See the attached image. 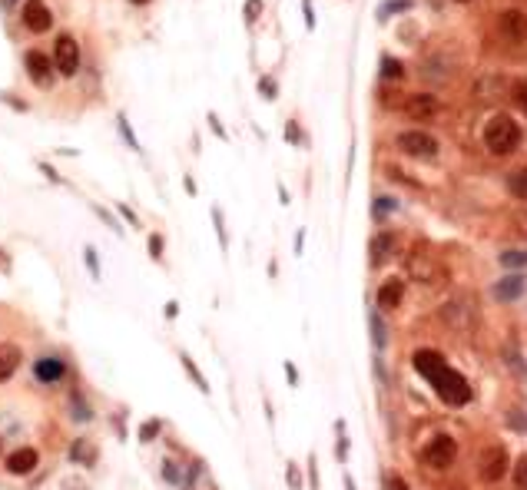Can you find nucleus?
I'll return each mask as SVG.
<instances>
[{
    "instance_id": "f257e3e1",
    "label": "nucleus",
    "mask_w": 527,
    "mask_h": 490,
    "mask_svg": "<svg viewBox=\"0 0 527 490\" xmlns=\"http://www.w3.org/2000/svg\"><path fill=\"white\" fill-rule=\"evenodd\" d=\"M415 371L422 374L428 385L435 387V394L441 398L444 404H451V408H461V404L471 401V387H467L465 374H458L444 361V358L431 351V348H422V351H415Z\"/></svg>"
},
{
    "instance_id": "f03ea898",
    "label": "nucleus",
    "mask_w": 527,
    "mask_h": 490,
    "mask_svg": "<svg viewBox=\"0 0 527 490\" xmlns=\"http://www.w3.org/2000/svg\"><path fill=\"white\" fill-rule=\"evenodd\" d=\"M484 146L491 149L494 156H511L514 149L521 146V126L511 116L497 113L491 116V123L484 126Z\"/></svg>"
},
{
    "instance_id": "7ed1b4c3",
    "label": "nucleus",
    "mask_w": 527,
    "mask_h": 490,
    "mask_svg": "<svg viewBox=\"0 0 527 490\" xmlns=\"http://www.w3.org/2000/svg\"><path fill=\"white\" fill-rule=\"evenodd\" d=\"M508 471H511V454H508V447L504 444L484 447L481 457H478V474H481L484 484H497V480H504Z\"/></svg>"
},
{
    "instance_id": "20e7f679",
    "label": "nucleus",
    "mask_w": 527,
    "mask_h": 490,
    "mask_svg": "<svg viewBox=\"0 0 527 490\" xmlns=\"http://www.w3.org/2000/svg\"><path fill=\"white\" fill-rule=\"evenodd\" d=\"M395 146L401 149L405 156H415V159H435L438 156V139L431 133H424V130H405V133H398Z\"/></svg>"
},
{
    "instance_id": "39448f33",
    "label": "nucleus",
    "mask_w": 527,
    "mask_h": 490,
    "mask_svg": "<svg viewBox=\"0 0 527 490\" xmlns=\"http://www.w3.org/2000/svg\"><path fill=\"white\" fill-rule=\"evenodd\" d=\"M424 464L428 467H435V471H448L454 464V457H458V441H454L451 434H435L431 441H428V447H424Z\"/></svg>"
},
{
    "instance_id": "423d86ee",
    "label": "nucleus",
    "mask_w": 527,
    "mask_h": 490,
    "mask_svg": "<svg viewBox=\"0 0 527 490\" xmlns=\"http://www.w3.org/2000/svg\"><path fill=\"white\" fill-rule=\"evenodd\" d=\"M53 70L63 76H74L80 70V44H76L70 33L57 37V46H53Z\"/></svg>"
},
{
    "instance_id": "0eeeda50",
    "label": "nucleus",
    "mask_w": 527,
    "mask_h": 490,
    "mask_svg": "<svg viewBox=\"0 0 527 490\" xmlns=\"http://www.w3.org/2000/svg\"><path fill=\"white\" fill-rule=\"evenodd\" d=\"M24 67H27V73H31V80L37 83V87H50L53 83V60L46 57V53H40V50H31L27 57H24Z\"/></svg>"
},
{
    "instance_id": "6e6552de",
    "label": "nucleus",
    "mask_w": 527,
    "mask_h": 490,
    "mask_svg": "<svg viewBox=\"0 0 527 490\" xmlns=\"http://www.w3.org/2000/svg\"><path fill=\"white\" fill-rule=\"evenodd\" d=\"M20 17H24V27L33 30V33H44V30L53 27L50 7H46L44 0H27V3H24V10H20Z\"/></svg>"
},
{
    "instance_id": "1a4fd4ad",
    "label": "nucleus",
    "mask_w": 527,
    "mask_h": 490,
    "mask_svg": "<svg viewBox=\"0 0 527 490\" xmlns=\"http://www.w3.org/2000/svg\"><path fill=\"white\" fill-rule=\"evenodd\" d=\"M497 27H501V33H504L511 44H524L527 40V14L524 10H517V7L504 10L501 20H497Z\"/></svg>"
},
{
    "instance_id": "9d476101",
    "label": "nucleus",
    "mask_w": 527,
    "mask_h": 490,
    "mask_svg": "<svg viewBox=\"0 0 527 490\" xmlns=\"http://www.w3.org/2000/svg\"><path fill=\"white\" fill-rule=\"evenodd\" d=\"M441 318L448 322L451 328H458V331H467V328L474 325V308H467V298H454V301H448L444 308H441Z\"/></svg>"
},
{
    "instance_id": "9b49d317",
    "label": "nucleus",
    "mask_w": 527,
    "mask_h": 490,
    "mask_svg": "<svg viewBox=\"0 0 527 490\" xmlns=\"http://www.w3.org/2000/svg\"><path fill=\"white\" fill-rule=\"evenodd\" d=\"M405 113L411 119H418V123H428V119L438 116V100L431 93H411L405 100Z\"/></svg>"
},
{
    "instance_id": "f8f14e48",
    "label": "nucleus",
    "mask_w": 527,
    "mask_h": 490,
    "mask_svg": "<svg viewBox=\"0 0 527 490\" xmlns=\"http://www.w3.org/2000/svg\"><path fill=\"white\" fill-rule=\"evenodd\" d=\"M33 374H37V381H44V385H57L67 378V361L57 355H46V358H37V365H33Z\"/></svg>"
},
{
    "instance_id": "ddd939ff",
    "label": "nucleus",
    "mask_w": 527,
    "mask_h": 490,
    "mask_svg": "<svg viewBox=\"0 0 527 490\" xmlns=\"http://www.w3.org/2000/svg\"><path fill=\"white\" fill-rule=\"evenodd\" d=\"M37 464H40V454L33 450V447H17L14 454L7 457V474L14 477H27L37 471Z\"/></svg>"
},
{
    "instance_id": "4468645a",
    "label": "nucleus",
    "mask_w": 527,
    "mask_h": 490,
    "mask_svg": "<svg viewBox=\"0 0 527 490\" xmlns=\"http://www.w3.org/2000/svg\"><path fill=\"white\" fill-rule=\"evenodd\" d=\"M395 245H398L395 232H378V236L372 238V245H368V262H372V268L385 265V262L395 255Z\"/></svg>"
},
{
    "instance_id": "2eb2a0df",
    "label": "nucleus",
    "mask_w": 527,
    "mask_h": 490,
    "mask_svg": "<svg viewBox=\"0 0 527 490\" xmlns=\"http://www.w3.org/2000/svg\"><path fill=\"white\" fill-rule=\"evenodd\" d=\"M401 298H405V282L401 279H388V282H381L378 288V312H395L398 305H401Z\"/></svg>"
},
{
    "instance_id": "dca6fc26",
    "label": "nucleus",
    "mask_w": 527,
    "mask_h": 490,
    "mask_svg": "<svg viewBox=\"0 0 527 490\" xmlns=\"http://www.w3.org/2000/svg\"><path fill=\"white\" fill-rule=\"evenodd\" d=\"M524 292H527L524 275H504V279L494 282V288H491V295H494L497 301H514V298H521Z\"/></svg>"
},
{
    "instance_id": "f3484780",
    "label": "nucleus",
    "mask_w": 527,
    "mask_h": 490,
    "mask_svg": "<svg viewBox=\"0 0 527 490\" xmlns=\"http://www.w3.org/2000/svg\"><path fill=\"white\" fill-rule=\"evenodd\" d=\"M20 361H24V355H20V348H17V344L0 342V385L14 378V371L20 368Z\"/></svg>"
},
{
    "instance_id": "a211bd4d",
    "label": "nucleus",
    "mask_w": 527,
    "mask_h": 490,
    "mask_svg": "<svg viewBox=\"0 0 527 490\" xmlns=\"http://www.w3.org/2000/svg\"><path fill=\"white\" fill-rule=\"evenodd\" d=\"M96 457H100V450H96V444L87 441V437H76L74 444H70V461L80 464V467H93Z\"/></svg>"
},
{
    "instance_id": "6ab92c4d",
    "label": "nucleus",
    "mask_w": 527,
    "mask_h": 490,
    "mask_svg": "<svg viewBox=\"0 0 527 490\" xmlns=\"http://www.w3.org/2000/svg\"><path fill=\"white\" fill-rule=\"evenodd\" d=\"M408 268H411V275H415L418 282H435L438 279V265L431 255H411V259H408Z\"/></svg>"
},
{
    "instance_id": "aec40b11",
    "label": "nucleus",
    "mask_w": 527,
    "mask_h": 490,
    "mask_svg": "<svg viewBox=\"0 0 527 490\" xmlns=\"http://www.w3.org/2000/svg\"><path fill=\"white\" fill-rule=\"evenodd\" d=\"M368 325H372V342H375V348L381 351V348L388 344V328H385V322H381L378 308H372V312H368Z\"/></svg>"
},
{
    "instance_id": "412c9836",
    "label": "nucleus",
    "mask_w": 527,
    "mask_h": 490,
    "mask_svg": "<svg viewBox=\"0 0 527 490\" xmlns=\"http://www.w3.org/2000/svg\"><path fill=\"white\" fill-rule=\"evenodd\" d=\"M504 361H508V368H511V371L517 374V381H524V385H527V365H524V355H521L517 348H508V351H504Z\"/></svg>"
},
{
    "instance_id": "4be33fe9",
    "label": "nucleus",
    "mask_w": 527,
    "mask_h": 490,
    "mask_svg": "<svg viewBox=\"0 0 527 490\" xmlns=\"http://www.w3.org/2000/svg\"><path fill=\"white\" fill-rule=\"evenodd\" d=\"M508 189H511V193L517 195V199H524V202H527V166L508 176Z\"/></svg>"
},
{
    "instance_id": "5701e85b",
    "label": "nucleus",
    "mask_w": 527,
    "mask_h": 490,
    "mask_svg": "<svg viewBox=\"0 0 527 490\" xmlns=\"http://www.w3.org/2000/svg\"><path fill=\"white\" fill-rule=\"evenodd\" d=\"M163 477L173 484V487H182L186 490V480H182V467L176 461H163Z\"/></svg>"
},
{
    "instance_id": "b1692460",
    "label": "nucleus",
    "mask_w": 527,
    "mask_h": 490,
    "mask_svg": "<svg viewBox=\"0 0 527 490\" xmlns=\"http://www.w3.org/2000/svg\"><path fill=\"white\" fill-rule=\"evenodd\" d=\"M180 358H182V368H186V374L193 378V385H196L199 391L206 394V391H209V385H206V378H202V374H199V368L193 365V358H189V355H180Z\"/></svg>"
},
{
    "instance_id": "393cba45",
    "label": "nucleus",
    "mask_w": 527,
    "mask_h": 490,
    "mask_svg": "<svg viewBox=\"0 0 527 490\" xmlns=\"http://www.w3.org/2000/svg\"><path fill=\"white\" fill-rule=\"evenodd\" d=\"M381 76H385V80H401V76H405V67L395 57H381Z\"/></svg>"
},
{
    "instance_id": "a878e982",
    "label": "nucleus",
    "mask_w": 527,
    "mask_h": 490,
    "mask_svg": "<svg viewBox=\"0 0 527 490\" xmlns=\"http://www.w3.org/2000/svg\"><path fill=\"white\" fill-rule=\"evenodd\" d=\"M511 474H514V487L527 490V454H521V457H517V464L511 467Z\"/></svg>"
},
{
    "instance_id": "bb28decb",
    "label": "nucleus",
    "mask_w": 527,
    "mask_h": 490,
    "mask_svg": "<svg viewBox=\"0 0 527 490\" xmlns=\"http://www.w3.org/2000/svg\"><path fill=\"white\" fill-rule=\"evenodd\" d=\"M504 268H527V252H501Z\"/></svg>"
},
{
    "instance_id": "cd10ccee",
    "label": "nucleus",
    "mask_w": 527,
    "mask_h": 490,
    "mask_svg": "<svg viewBox=\"0 0 527 490\" xmlns=\"http://www.w3.org/2000/svg\"><path fill=\"white\" fill-rule=\"evenodd\" d=\"M508 424H511L517 434H527V417L521 408H511V411H508Z\"/></svg>"
},
{
    "instance_id": "c85d7f7f",
    "label": "nucleus",
    "mask_w": 527,
    "mask_h": 490,
    "mask_svg": "<svg viewBox=\"0 0 527 490\" xmlns=\"http://www.w3.org/2000/svg\"><path fill=\"white\" fill-rule=\"evenodd\" d=\"M511 96H514V103H517V110L527 113V80H517V83H514Z\"/></svg>"
},
{
    "instance_id": "c756f323",
    "label": "nucleus",
    "mask_w": 527,
    "mask_h": 490,
    "mask_svg": "<svg viewBox=\"0 0 527 490\" xmlns=\"http://www.w3.org/2000/svg\"><path fill=\"white\" fill-rule=\"evenodd\" d=\"M159 428H163L159 421H146V424L139 428V441H143V444H150V441H156V434H159Z\"/></svg>"
},
{
    "instance_id": "7c9ffc66",
    "label": "nucleus",
    "mask_w": 527,
    "mask_h": 490,
    "mask_svg": "<svg viewBox=\"0 0 527 490\" xmlns=\"http://www.w3.org/2000/svg\"><path fill=\"white\" fill-rule=\"evenodd\" d=\"M408 7H411V0H388V3H385V7L378 10V17L385 20L388 14H395V10H408Z\"/></svg>"
},
{
    "instance_id": "2f4dec72",
    "label": "nucleus",
    "mask_w": 527,
    "mask_h": 490,
    "mask_svg": "<svg viewBox=\"0 0 527 490\" xmlns=\"http://www.w3.org/2000/svg\"><path fill=\"white\" fill-rule=\"evenodd\" d=\"M83 255H87V268H90V275H93V279H100V259H96V249H93V245H87V249H83Z\"/></svg>"
},
{
    "instance_id": "473e14b6",
    "label": "nucleus",
    "mask_w": 527,
    "mask_h": 490,
    "mask_svg": "<svg viewBox=\"0 0 527 490\" xmlns=\"http://www.w3.org/2000/svg\"><path fill=\"white\" fill-rule=\"evenodd\" d=\"M120 133H123V139L130 143V149H139V139L133 136V130H130V119H126V116H120Z\"/></svg>"
},
{
    "instance_id": "72a5a7b5",
    "label": "nucleus",
    "mask_w": 527,
    "mask_h": 490,
    "mask_svg": "<svg viewBox=\"0 0 527 490\" xmlns=\"http://www.w3.org/2000/svg\"><path fill=\"white\" fill-rule=\"evenodd\" d=\"M395 206H398L395 199H388V195H381V199H378V202H375V219H385V212H392Z\"/></svg>"
},
{
    "instance_id": "f704fd0d",
    "label": "nucleus",
    "mask_w": 527,
    "mask_h": 490,
    "mask_svg": "<svg viewBox=\"0 0 527 490\" xmlns=\"http://www.w3.org/2000/svg\"><path fill=\"white\" fill-rule=\"evenodd\" d=\"M212 222H216V236H219V245L226 249L229 242H226V229H223V212H219V209H212Z\"/></svg>"
},
{
    "instance_id": "c9c22d12",
    "label": "nucleus",
    "mask_w": 527,
    "mask_h": 490,
    "mask_svg": "<svg viewBox=\"0 0 527 490\" xmlns=\"http://www.w3.org/2000/svg\"><path fill=\"white\" fill-rule=\"evenodd\" d=\"M385 490H411L405 484V477H398V474H388L385 477Z\"/></svg>"
},
{
    "instance_id": "e433bc0d",
    "label": "nucleus",
    "mask_w": 527,
    "mask_h": 490,
    "mask_svg": "<svg viewBox=\"0 0 527 490\" xmlns=\"http://www.w3.org/2000/svg\"><path fill=\"white\" fill-rule=\"evenodd\" d=\"M74 408H76V421H90V408H87V404H83V398H80V394H74Z\"/></svg>"
},
{
    "instance_id": "4c0bfd02",
    "label": "nucleus",
    "mask_w": 527,
    "mask_h": 490,
    "mask_svg": "<svg viewBox=\"0 0 527 490\" xmlns=\"http://www.w3.org/2000/svg\"><path fill=\"white\" fill-rule=\"evenodd\" d=\"M286 477H288V487H292V490H302V477H299V467H295V464H288Z\"/></svg>"
},
{
    "instance_id": "58836bf2",
    "label": "nucleus",
    "mask_w": 527,
    "mask_h": 490,
    "mask_svg": "<svg viewBox=\"0 0 527 490\" xmlns=\"http://www.w3.org/2000/svg\"><path fill=\"white\" fill-rule=\"evenodd\" d=\"M150 255L156 262L163 259V236H150Z\"/></svg>"
},
{
    "instance_id": "ea45409f",
    "label": "nucleus",
    "mask_w": 527,
    "mask_h": 490,
    "mask_svg": "<svg viewBox=\"0 0 527 490\" xmlns=\"http://www.w3.org/2000/svg\"><path fill=\"white\" fill-rule=\"evenodd\" d=\"M259 10H262V0H245V20H256Z\"/></svg>"
},
{
    "instance_id": "a19ab883",
    "label": "nucleus",
    "mask_w": 527,
    "mask_h": 490,
    "mask_svg": "<svg viewBox=\"0 0 527 490\" xmlns=\"http://www.w3.org/2000/svg\"><path fill=\"white\" fill-rule=\"evenodd\" d=\"M96 216H100V219H103V222L110 225V229H113V232H123L120 225H116V219H113V216H110V212H106V209H96Z\"/></svg>"
},
{
    "instance_id": "79ce46f5",
    "label": "nucleus",
    "mask_w": 527,
    "mask_h": 490,
    "mask_svg": "<svg viewBox=\"0 0 527 490\" xmlns=\"http://www.w3.org/2000/svg\"><path fill=\"white\" fill-rule=\"evenodd\" d=\"M116 209H120V216H123V219H126V222H130V225H139V219H136V212H133V209H130V206H123V202H120V206H116Z\"/></svg>"
},
{
    "instance_id": "37998d69",
    "label": "nucleus",
    "mask_w": 527,
    "mask_h": 490,
    "mask_svg": "<svg viewBox=\"0 0 527 490\" xmlns=\"http://www.w3.org/2000/svg\"><path fill=\"white\" fill-rule=\"evenodd\" d=\"M302 10H305V24H309V30L316 27V17H312V0H302Z\"/></svg>"
},
{
    "instance_id": "c03bdc74",
    "label": "nucleus",
    "mask_w": 527,
    "mask_h": 490,
    "mask_svg": "<svg viewBox=\"0 0 527 490\" xmlns=\"http://www.w3.org/2000/svg\"><path fill=\"white\" fill-rule=\"evenodd\" d=\"M209 123H212V133L219 136V139H226V130H223V123H219V119L212 116V113H209Z\"/></svg>"
},
{
    "instance_id": "a18cd8bd",
    "label": "nucleus",
    "mask_w": 527,
    "mask_h": 490,
    "mask_svg": "<svg viewBox=\"0 0 527 490\" xmlns=\"http://www.w3.org/2000/svg\"><path fill=\"white\" fill-rule=\"evenodd\" d=\"M345 457H348V437L342 434V437H338V461H345Z\"/></svg>"
},
{
    "instance_id": "49530a36",
    "label": "nucleus",
    "mask_w": 527,
    "mask_h": 490,
    "mask_svg": "<svg viewBox=\"0 0 527 490\" xmlns=\"http://www.w3.org/2000/svg\"><path fill=\"white\" fill-rule=\"evenodd\" d=\"M259 87H262V93H266V96H275V83H272V80H262V83H259Z\"/></svg>"
},
{
    "instance_id": "de8ad7c7",
    "label": "nucleus",
    "mask_w": 527,
    "mask_h": 490,
    "mask_svg": "<svg viewBox=\"0 0 527 490\" xmlns=\"http://www.w3.org/2000/svg\"><path fill=\"white\" fill-rule=\"evenodd\" d=\"M176 315H180V305H176V301H169V305H166V318H176Z\"/></svg>"
},
{
    "instance_id": "09e8293b",
    "label": "nucleus",
    "mask_w": 527,
    "mask_h": 490,
    "mask_svg": "<svg viewBox=\"0 0 527 490\" xmlns=\"http://www.w3.org/2000/svg\"><path fill=\"white\" fill-rule=\"evenodd\" d=\"M286 371H288V381H292V385H299V371H295L292 365H286Z\"/></svg>"
},
{
    "instance_id": "8fccbe9b",
    "label": "nucleus",
    "mask_w": 527,
    "mask_h": 490,
    "mask_svg": "<svg viewBox=\"0 0 527 490\" xmlns=\"http://www.w3.org/2000/svg\"><path fill=\"white\" fill-rule=\"evenodd\" d=\"M130 3H136V7H143V3H150V0H130Z\"/></svg>"
},
{
    "instance_id": "3c124183",
    "label": "nucleus",
    "mask_w": 527,
    "mask_h": 490,
    "mask_svg": "<svg viewBox=\"0 0 527 490\" xmlns=\"http://www.w3.org/2000/svg\"><path fill=\"white\" fill-rule=\"evenodd\" d=\"M458 3H467V0H458Z\"/></svg>"
}]
</instances>
